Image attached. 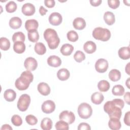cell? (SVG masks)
<instances>
[{"instance_id": "cell-1", "label": "cell", "mask_w": 130, "mask_h": 130, "mask_svg": "<svg viewBox=\"0 0 130 130\" xmlns=\"http://www.w3.org/2000/svg\"><path fill=\"white\" fill-rule=\"evenodd\" d=\"M124 103L120 99H115L112 101H107L104 105V111L109 117L120 119L122 115V109L124 107Z\"/></svg>"}, {"instance_id": "cell-2", "label": "cell", "mask_w": 130, "mask_h": 130, "mask_svg": "<svg viewBox=\"0 0 130 130\" xmlns=\"http://www.w3.org/2000/svg\"><path fill=\"white\" fill-rule=\"evenodd\" d=\"M33 79L34 76L30 71H25L21 73L20 76L15 81V87L19 90H25L28 88Z\"/></svg>"}, {"instance_id": "cell-3", "label": "cell", "mask_w": 130, "mask_h": 130, "mask_svg": "<svg viewBox=\"0 0 130 130\" xmlns=\"http://www.w3.org/2000/svg\"><path fill=\"white\" fill-rule=\"evenodd\" d=\"M44 38L51 49H56L60 43V39L55 30L52 28H47L44 32Z\"/></svg>"}, {"instance_id": "cell-4", "label": "cell", "mask_w": 130, "mask_h": 130, "mask_svg": "<svg viewBox=\"0 0 130 130\" xmlns=\"http://www.w3.org/2000/svg\"><path fill=\"white\" fill-rule=\"evenodd\" d=\"M92 36L96 40L106 42L110 39L111 32L107 28L98 27L95 28L92 31Z\"/></svg>"}, {"instance_id": "cell-5", "label": "cell", "mask_w": 130, "mask_h": 130, "mask_svg": "<svg viewBox=\"0 0 130 130\" xmlns=\"http://www.w3.org/2000/svg\"><path fill=\"white\" fill-rule=\"evenodd\" d=\"M77 111L80 117L84 119L89 118L92 114L91 106L86 103L80 104L78 107Z\"/></svg>"}, {"instance_id": "cell-6", "label": "cell", "mask_w": 130, "mask_h": 130, "mask_svg": "<svg viewBox=\"0 0 130 130\" xmlns=\"http://www.w3.org/2000/svg\"><path fill=\"white\" fill-rule=\"evenodd\" d=\"M30 103V97L28 94H23L19 98L17 106L18 109L22 112L26 111Z\"/></svg>"}, {"instance_id": "cell-7", "label": "cell", "mask_w": 130, "mask_h": 130, "mask_svg": "<svg viewBox=\"0 0 130 130\" xmlns=\"http://www.w3.org/2000/svg\"><path fill=\"white\" fill-rule=\"evenodd\" d=\"M59 120H63L67 122L69 124H70L75 121V116L72 112L65 110L60 113L59 115Z\"/></svg>"}, {"instance_id": "cell-8", "label": "cell", "mask_w": 130, "mask_h": 130, "mask_svg": "<svg viewBox=\"0 0 130 130\" xmlns=\"http://www.w3.org/2000/svg\"><path fill=\"white\" fill-rule=\"evenodd\" d=\"M109 66L108 61L104 58H100L95 63V70L100 73H103L107 71Z\"/></svg>"}, {"instance_id": "cell-9", "label": "cell", "mask_w": 130, "mask_h": 130, "mask_svg": "<svg viewBox=\"0 0 130 130\" xmlns=\"http://www.w3.org/2000/svg\"><path fill=\"white\" fill-rule=\"evenodd\" d=\"M41 109L44 113L46 114H50L55 110V104L52 100H47L44 102L42 104Z\"/></svg>"}, {"instance_id": "cell-10", "label": "cell", "mask_w": 130, "mask_h": 130, "mask_svg": "<svg viewBox=\"0 0 130 130\" xmlns=\"http://www.w3.org/2000/svg\"><path fill=\"white\" fill-rule=\"evenodd\" d=\"M24 66L27 70L33 71L37 69L38 62L35 58L28 57L25 59L24 62Z\"/></svg>"}, {"instance_id": "cell-11", "label": "cell", "mask_w": 130, "mask_h": 130, "mask_svg": "<svg viewBox=\"0 0 130 130\" xmlns=\"http://www.w3.org/2000/svg\"><path fill=\"white\" fill-rule=\"evenodd\" d=\"M62 18L60 14L58 12L52 13L49 17V23L54 26H57L61 24Z\"/></svg>"}, {"instance_id": "cell-12", "label": "cell", "mask_w": 130, "mask_h": 130, "mask_svg": "<svg viewBox=\"0 0 130 130\" xmlns=\"http://www.w3.org/2000/svg\"><path fill=\"white\" fill-rule=\"evenodd\" d=\"M21 11L25 16H31L35 13V7L32 4L27 3L22 6Z\"/></svg>"}, {"instance_id": "cell-13", "label": "cell", "mask_w": 130, "mask_h": 130, "mask_svg": "<svg viewBox=\"0 0 130 130\" xmlns=\"http://www.w3.org/2000/svg\"><path fill=\"white\" fill-rule=\"evenodd\" d=\"M47 63L52 67L57 68L59 67L61 64V59L57 56L51 55L47 58Z\"/></svg>"}, {"instance_id": "cell-14", "label": "cell", "mask_w": 130, "mask_h": 130, "mask_svg": "<svg viewBox=\"0 0 130 130\" xmlns=\"http://www.w3.org/2000/svg\"><path fill=\"white\" fill-rule=\"evenodd\" d=\"M38 90L43 95H48L50 93V88L48 84L45 82H41L38 85Z\"/></svg>"}, {"instance_id": "cell-15", "label": "cell", "mask_w": 130, "mask_h": 130, "mask_svg": "<svg viewBox=\"0 0 130 130\" xmlns=\"http://www.w3.org/2000/svg\"><path fill=\"white\" fill-rule=\"evenodd\" d=\"M84 51L88 54H92L96 51V46L94 42L89 41L84 43L83 45Z\"/></svg>"}, {"instance_id": "cell-16", "label": "cell", "mask_w": 130, "mask_h": 130, "mask_svg": "<svg viewBox=\"0 0 130 130\" xmlns=\"http://www.w3.org/2000/svg\"><path fill=\"white\" fill-rule=\"evenodd\" d=\"M74 27L78 30H82L86 26L85 20L81 17L76 18L73 22Z\"/></svg>"}, {"instance_id": "cell-17", "label": "cell", "mask_w": 130, "mask_h": 130, "mask_svg": "<svg viewBox=\"0 0 130 130\" xmlns=\"http://www.w3.org/2000/svg\"><path fill=\"white\" fill-rule=\"evenodd\" d=\"M38 26L39 23L35 19L27 20L25 23V28L27 31L32 30H37Z\"/></svg>"}, {"instance_id": "cell-18", "label": "cell", "mask_w": 130, "mask_h": 130, "mask_svg": "<svg viewBox=\"0 0 130 130\" xmlns=\"http://www.w3.org/2000/svg\"><path fill=\"white\" fill-rule=\"evenodd\" d=\"M119 57L123 60H126L130 58L129 47H123L120 48L118 52Z\"/></svg>"}, {"instance_id": "cell-19", "label": "cell", "mask_w": 130, "mask_h": 130, "mask_svg": "<svg viewBox=\"0 0 130 130\" xmlns=\"http://www.w3.org/2000/svg\"><path fill=\"white\" fill-rule=\"evenodd\" d=\"M104 20L107 24L108 25H112L115 21V16L112 12L107 11L104 13Z\"/></svg>"}, {"instance_id": "cell-20", "label": "cell", "mask_w": 130, "mask_h": 130, "mask_svg": "<svg viewBox=\"0 0 130 130\" xmlns=\"http://www.w3.org/2000/svg\"><path fill=\"white\" fill-rule=\"evenodd\" d=\"M74 50V47L70 44H64L61 47L60 51L61 53L64 56L70 55Z\"/></svg>"}, {"instance_id": "cell-21", "label": "cell", "mask_w": 130, "mask_h": 130, "mask_svg": "<svg viewBox=\"0 0 130 130\" xmlns=\"http://www.w3.org/2000/svg\"><path fill=\"white\" fill-rule=\"evenodd\" d=\"M104 100L103 94L99 92L93 93L91 96V101L92 103L95 105H100Z\"/></svg>"}, {"instance_id": "cell-22", "label": "cell", "mask_w": 130, "mask_h": 130, "mask_svg": "<svg viewBox=\"0 0 130 130\" xmlns=\"http://www.w3.org/2000/svg\"><path fill=\"white\" fill-rule=\"evenodd\" d=\"M22 25L21 19L18 17H13L9 21V26L13 29H16L21 27Z\"/></svg>"}, {"instance_id": "cell-23", "label": "cell", "mask_w": 130, "mask_h": 130, "mask_svg": "<svg viewBox=\"0 0 130 130\" xmlns=\"http://www.w3.org/2000/svg\"><path fill=\"white\" fill-rule=\"evenodd\" d=\"M108 126L112 130H118L121 128V124L119 119L111 118L108 122Z\"/></svg>"}, {"instance_id": "cell-24", "label": "cell", "mask_w": 130, "mask_h": 130, "mask_svg": "<svg viewBox=\"0 0 130 130\" xmlns=\"http://www.w3.org/2000/svg\"><path fill=\"white\" fill-rule=\"evenodd\" d=\"M4 99L8 102L14 101L16 98V92L11 89H8L5 91L4 93Z\"/></svg>"}, {"instance_id": "cell-25", "label": "cell", "mask_w": 130, "mask_h": 130, "mask_svg": "<svg viewBox=\"0 0 130 130\" xmlns=\"http://www.w3.org/2000/svg\"><path fill=\"white\" fill-rule=\"evenodd\" d=\"M70 74L69 71L65 68L59 70L57 73V77L61 81H65L69 79Z\"/></svg>"}, {"instance_id": "cell-26", "label": "cell", "mask_w": 130, "mask_h": 130, "mask_svg": "<svg viewBox=\"0 0 130 130\" xmlns=\"http://www.w3.org/2000/svg\"><path fill=\"white\" fill-rule=\"evenodd\" d=\"M109 79L113 82H116L120 79L121 73L117 69H112L109 73Z\"/></svg>"}, {"instance_id": "cell-27", "label": "cell", "mask_w": 130, "mask_h": 130, "mask_svg": "<svg viewBox=\"0 0 130 130\" xmlns=\"http://www.w3.org/2000/svg\"><path fill=\"white\" fill-rule=\"evenodd\" d=\"M41 127L43 130H50L52 127V120L48 117L44 118L41 122Z\"/></svg>"}, {"instance_id": "cell-28", "label": "cell", "mask_w": 130, "mask_h": 130, "mask_svg": "<svg viewBox=\"0 0 130 130\" xmlns=\"http://www.w3.org/2000/svg\"><path fill=\"white\" fill-rule=\"evenodd\" d=\"M25 45L23 42H16L14 43L13 50L18 54H21L25 50Z\"/></svg>"}, {"instance_id": "cell-29", "label": "cell", "mask_w": 130, "mask_h": 130, "mask_svg": "<svg viewBox=\"0 0 130 130\" xmlns=\"http://www.w3.org/2000/svg\"><path fill=\"white\" fill-rule=\"evenodd\" d=\"M34 49L37 54L39 55H44L46 52V48L45 45L41 42H37L35 45Z\"/></svg>"}, {"instance_id": "cell-30", "label": "cell", "mask_w": 130, "mask_h": 130, "mask_svg": "<svg viewBox=\"0 0 130 130\" xmlns=\"http://www.w3.org/2000/svg\"><path fill=\"white\" fill-rule=\"evenodd\" d=\"M98 87L99 90L101 92H106L109 90L110 85V83L106 80H103L99 81L98 84Z\"/></svg>"}, {"instance_id": "cell-31", "label": "cell", "mask_w": 130, "mask_h": 130, "mask_svg": "<svg viewBox=\"0 0 130 130\" xmlns=\"http://www.w3.org/2000/svg\"><path fill=\"white\" fill-rule=\"evenodd\" d=\"M28 39L29 41L35 43L39 39V34L37 30H32L28 31Z\"/></svg>"}, {"instance_id": "cell-32", "label": "cell", "mask_w": 130, "mask_h": 130, "mask_svg": "<svg viewBox=\"0 0 130 130\" xmlns=\"http://www.w3.org/2000/svg\"><path fill=\"white\" fill-rule=\"evenodd\" d=\"M112 92L114 95L121 96L124 93V88L120 84L116 85L113 86L112 89Z\"/></svg>"}, {"instance_id": "cell-33", "label": "cell", "mask_w": 130, "mask_h": 130, "mask_svg": "<svg viewBox=\"0 0 130 130\" xmlns=\"http://www.w3.org/2000/svg\"><path fill=\"white\" fill-rule=\"evenodd\" d=\"M12 41L14 43L16 42H23L25 40V37L24 34L21 31H18L15 32L12 36Z\"/></svg>"}, {"instance_id": "cell-34", "label": "cell", "mask_w": 130, "mask_h": 130, "mask_svg": "<svg viewBox=\"0 0 130 130\" xmlns=\"http://www.w3.org/2000/svg\"><path fill=\"white\" fill-rule=\"evenodd\" d=\"M10 47V41L5 37L0 38V48L2 50L7 51Z\"/></svg>"}, {"instance_id": "cell-35", "label": "cell", "mask_w": 130, "mask_h": 130, "mask_svg": "<svg viewBox=\"0 0 130 130\" xmlns=\"http://www.w3.org/2000/svg\"><path fill=\"white\" fill-rule=\"evenodd\" d=\"M6 11L9 13L14 12L17 8V4L14 1H10L6 5Z\"/></svg>"}, {"instance_id": "cell-36", "label": "cell", "mask_w": 130, "mask_h": 130, "mask_svg": "<svg viewBox=\"0 0 130 130\" xmlns=\"http://www.w3.org/2000/svg\"><path fill=\"white\" fill-rule=\"evenodd\" d=\"M67 37L68 40L72 42H76L79 38V36L77 32L73 30L68 32L67 34Z\"/></svg>"}, {"instance_id": "cell-37", "label": "cell", "mask_w": 130, "mask_h": 130, "mask_svg": "<svg viewBox=\"0 0 130 130\" xmlns=\"http://www.w3.org/2000/svg\"><path fill=\"white\" fill-rule=\"evenodd\" d=\"M55 128L57 130H60V129H63V130H68L69 128V124L63 121L60 120L59 121H57L55 125Z\"/></svg>"}, {"instance_id": "cell-38", "label": "cell", "mask_w": 130, "mask_h": 130, "mask_svg": "<svg viewBox=\"0 0 130 130\" xmlns=\"http://www.w3.org/2000/svg\"><path fill=\"white\" fill-rule=\"evenodd\" d=\"M74 58L76 61L78 62H81L85 59V55L82 51L78 50L74 54Z\"/></svg>"}, {"instance_id": "cell-39", "label": "cell", "mask_w": 130, "mask_h": 130, "mask_svg": "<svg viewBox=\"0 0 130 130\" xmlns=\"http://www.w3.org/2000/svg\"><path fill=\"white\" fill-rule=\"evenodd\" d=\"M11 122L14 125L19 126L22 124V119L19 115H14L11 118Z\"/></svg>"}, {"instance_id": "cell-40", "label": "cell", "mask_w": 130, "mask_h": 130, "mask_svg": "<svg viewBox=\"0 0 130 130\" xmlns=\"http://www.w3.org/2000/svg\"><path fill=\"white\" fill-rule=\"evenodd\" d=\"M25 121L28 124L30 125H34L38 122L37 118L32 115H28L25 117Z\"/></svg>"}, {"instance_id": "cell-41", "label": "cell", "mask_w": 130, "mask_h": 130, "mask_svg": "<svg viewBox=\"0 0 130 130\" xmlns=\"http://www.w3.org/2000/svg\"><path fill=\"white\" fill-rule=\"evenodd\" d=\"M108 4L111 9H116L119 6L120 1L119 0H108Z\"/></svg>"}, {"instance_id": "cell-42", "label": "cell", "mask_w": 130, "mask_h": 130, "mask_svg": "<svg viewBox=\"0 0 130 130\" xmlns=\"http://www.w3.org/2000/svg\"><path fill=\"white\" fill-rule=\"evenodd\" d=\"M78 130H82V129L90 130L91 129V127L89 124H88V123H85V122H82L78 125Z\"/></svg>"}, {"instance_id": "cell-43", "label": "cell", "mask_w": 130, "mask_h": 130, "mask_svg": "<svg viewBox=\"0 0 130 130\" xmlns=\"http://www.w3.org/2000/svg\"><path fill=\"white\" fill-rule=\"evenodd\" d=\"M44 4L47 8H51L54 7L55 3L54 0H45Z\"/></svg>"}, {"instance_id": "cell-44", "label": "cell", "mask_w": 130, "mask_h": 130, "mask_svg": "<svg viewBox=\"0 0 130 130\" xmlns=\"http://www.w3.org/2000/svg\"><path fill=\"white\" fill-rule=\"evenodd\" d=\"M129 117H130V112L128 111L125 114L124 117V122L127 126L130 125Z\"/></svg>"}, {"instance_id": "cell-45", "label": "cell", "mask_w": 130, "mask_h": 130, "mask_svg": "<svg viewBox=\"0 0 130 130\" xmlns=\"http://www.w3.org/2000/svg\"><path fill=\"white\" fill-rule=\"evenodd\" d=\"M89 2L91 6L93 7H97L101 4L102 1L101 0H90Z\"/></svg>"}, {"instance_id": "cell-46", "label": "cell", "mask_w": 130, "mask_h": 130, "mask_svg": "<svg viewBox=\"0 0 130 130\" xmlns=\"http://www.w3.org/2000/svg\"><path fill=\"white\" fill-rule=\"evenodd\" d=\"M47 11H48V10L47 9H46L45 8H44V7L42 6H41L39 8V12H40V14L42 16L45 15L46 14V13L47 12Z\"/></svg>"}, {"instance_id": "cell-47", "label": "cell", "mask_w": 130, "mask_h": 130, "mask_svg": "<svg viewBox=\"0 0 130 130\" xmlns=\"http://www.w3.org/2000/svg\"><path fill=\"white\" fill-rule=\"evenodd\" d=\"M129 92H126L124 95V100L128 105H129Z\"/></svg>"}, {"instance_id": "cell-48", "label": "cell", "mask_w": 130, "mask_h": 130, "mask_svg": "<svg viewBox=\"0 0 130 130\" xmlns=\"http://www.w3.org/2000/svg\"><path fill=\"white\" fill-rule=\"evenodd\" d=\"M12 127L8 124H5L2 125V127L1 128V129H12Z\"/></svg>"}, {"instance_id": "cell-49", "label": "cell", "mask_w": 130, "mask_h": 130, "mask_svg": "<svg viewBox=\"0 0 130 130\" xmlns=\"http://www.w3.org/2000/svg\"><path fill=\"white\" fill-rule=\"evenodd\" d=\"M129 64H130L129 62H128V63L126 64V67H125V69L126 73L128 75H129Z\"/></svg>"}, {"instance_id": "cell-50", "label": "cell", "mask_w": 130, "mask_h": 130, "mask_svg": "<svg viewBox=\"0 0 130 130\" xmlns=\"http://www.w3.org/2000/svg\"><path fill=\"white\" fill-rule=\"evenodd\" d=\"M129 78H128V79H127L126 82H125V84H126V85L127 86V87H128V88H129Z\"/></svg>"}]
</instances>
